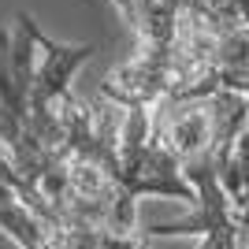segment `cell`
<instances>
[{
    "label": "cell",
    "mask_w": 249,
    "mask_h": 249,
    "mask_svg": "<svg viewBox=\"0 0 249 249\" xmlns=\"http://www.w3.org/2000/svg\"><path fill=\"white\" fill-rule=\"evenodd\" d=\"M223 190H227V197H231V208L249 205V126L242 130L231 164L223 167Z\"/></svg>",
    "instance_id": "cell-5"
},
{
    "label": "cell",
    "mask_w": 249,
    "mask_h": 249,
    "mask_svg": "<svg viewBox=\"0 0 249 249\" xmlns=\"http://www.w3.org/2000/svg\"><path fill=\"white\" fill-rule=\"evenodd\" d=\"M249 126V97L219 89L205 97H167L153 108V138L178 160L182 175H219Z\"/></svg>",
    "instance_id": "cell-1"
},
{
    "label": "cell",
    "mask_w": 249,
    "mask_h": 249,
    "mask_svg": "<svg viewBox=\"0 0 249 249\" xmlns=\"http://www.w3.org/2000/svg\"><path fill=\"white\" fill-rule=\"evenodd\" d=\"M0 231L15 238L22 249H145L149 234H119V231H97V227H67L37 216L19 190L0 178Z\"/></svg>",
    "instance_id": "cell-3"
},
{
    "label": "cell",
    "mask_w": 249,
    "mask_h": 249,
    "mask_svg": "<svg viewBox=\"0 0 249 249\" xmlns=\"http://www.w3.org/2000/svg\"><path fill=\"white\" fill-rule=\"evenodd\" d=\"M178 197L197 205V190L182 175V167L153 138V108H126L123 138H119V231L134 234L138 197Z\"/></svg>",
    "instance_id": "cell-2"
},
{
    "label": "cell",
    "mask_w": 249,
    "mask_h": 249,
    "mask_svg": "<svg viewBox=\"0 0 249 249\" xmlns=\"http://www.w3.org/2000/svg\"><path fill=\"white\" fill-rule=\"evenodd\" d=\"M194 190H197V212L186 219H175V223H153L145 231L149 238H160V234H167V238L171 234H205L201 249H246V231L234 219L223 178L212 175V171L197 175Z\"/></svg>",
    "instance_id": "cell-4"
},
{
    "label": "cell",
    "mask_w": 249,
    "mask_h": 249,
    "mask_svg": "<svg viewBox=\"0 0 249 249\" xmlns=\"http://www.w3.org/2000/svg\"><path fill=\"white\" fill-rule=\"evenodd\" d=\"M115 8H119V15L126 19V26H134L138 30V19H142V0H112Z\"/></svg>",
    "instance_id": "cell-6"
}]
</instances>
